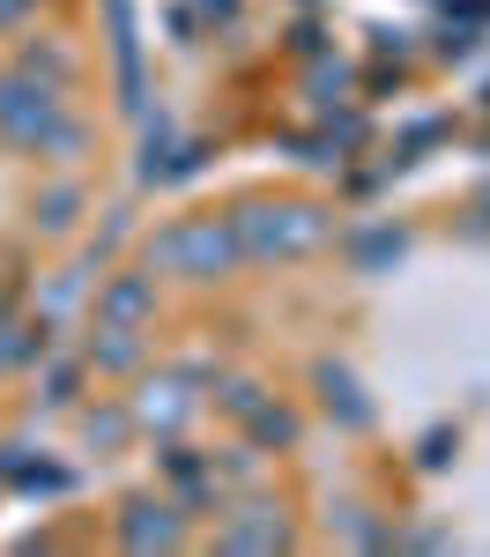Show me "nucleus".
Returning a JSON list of instances; mask_svg holds the SVG:
<instances>
[{"instance_id": "f257e3e1", "label": "nucleus", "mask_w": 490, "mask_h": 557, "mask_svg": "<svg viewBox=\"0 0 490 557\" xmlns=\"http://www.w3.org/2000/svg\"><path fill=\"white\" fill-rule=\"evenodd\" d=\"M238 231H230V215H178L164 223L149 246H141V268L149 275H178V283H216L238 268Z\"/></svg>"}, {"instance_id": "4468645a", "label": "nucleus", "mask_w": 490, "mask_h": 557, "mask_svg": "<svg viewBox=\"0 0 490 557\" xmlns=\"http://www.w3.org/2000/svg\"><path fill=\"white\" fill-rule=\"evenodd\" d=\"M216 401H223V409H230V417H253V409H261L267 394H261V386H253V380H230V386H223V394H216Z\"/></svg>"}, {"instance_id": "2eb2a0df", "label": "nucleus", "mask_w": 490, "mask_h": 557, "mask_svg": "<svg viewBox=\"0 0 490 557\" xmlns=\"http://www.w3.org/2000/svg\"><path fill=\"white\" fill-rule=\"evenodd\" d=\"M483 209H490V194H483Z\"/></svg>"}, {"instance_id": "20e7f679", "label": "nucleus", "mask_w": 490, "mask_h": 557, "mask_svg": "<svg viewBox=\"0 0 490 557\" xmlns=\"http://www.w3.org/2000/svg\"><path fill=\"white\" fill-rule=\"evenodd\" d=\"M120 543H127V550H178V543H186L178 498H127V506H120Z\"/></svg>"}, {"instance_id": "7ed1b4c3", "label": "nucleus", "mask_w": 490, "mask_h": 557, "mask_svg": "<svg viewBox=\"0 0 490 557\" xmlns=\"http://www.w3.org/2000/svg\"><path fill=\"white\" fill-rule=\"evenodd\" d=\"M52 120H60V89L23 75V67H0V141L8 149H45Z\"/></svg>"}, {"instance_id": "6e6552de", "label": "nucleus", "mask_w": 490, "mask_h": 557, "mask_svg": "<svg viewBox=\"0 0 490 557\" xmlns=\"http://www.w3.org/2000/svg\"><path fill=\"white\" fill-rule=\"evenodd\" d=\"M312 386H319V409H327L342 431H372V401H364L356 372H342V364H319V372H312Z\"/></svg>"}, {"instance_id": "f03ea898", "label": "nucleus", "mask_w": 490, "mask_h": 557, "mask_svg": "<svg viewBox=\"0 0 490 557\" xmlns=\"http://www.w3.org/2000/svg\"><path fill=\"white\" fill-rule=\"evenodd\" d=\"M230 231H238V253L246 260H298L327 238V215L312 201H246L230 215Z\"/></svg>"}, {"instance_id": "f8f14e48", "label": "nucleus", "mask_w": 490, "mask_h": 557, "mask_svg": "<svg viewBox=\"0 0 490 557\" xmlns=\"http://www.w3.org/2000/svg\"><path fill=\"white\" fill-rule=\"evenodd\" d=\"M246 424H253V438H267V446H298V417H290V409H275V401H261Z\"/></svg>"}, {"instance_id": "0eeeda50", "label": "nucleus", "mask_w": 490, "mask_h": 557, "mask_svg": "<svg viewBox=\"0 0 490 557\" xmlns=\"http://www.w3.org/2000/svg\"><path fill=\"white\" fill-rule=\"evenodd\" d=\"M193 401H201V394L178 380V372H164V380L141 386V401H134V431H164V438H172V431L193 417Z\"/></svg>"}, {"instance_id": "ddd939ff", "label": "nucleus", "mask_w": 490, "mask_h": 557, "mask_svg": "<svg viewBox=\"0 0 490 557\" xmlns=\"http://www.w3.org/2000/svg\"><path fill=\"white\" fill-rule=\"evenodd\" d=\"M75 380H83V364H75V357H60V364L45 372V401H52V409H60V401H75Z\"/></svg>"}, {"instance_id": "1a4fd4ad", "label": "nucleus", "mask_w": 490, "mask_h": 557, "mask_svg": "<svg viewBox=\"0 0 490 557\" xmlns=\"http://www.w3.org/2000/svg\"><path fill=\"white\" fill-rule=\"evenodd\" d=\"M83 364H89V372H134V364H141V327L97 320L89 343H83Z\"/></svg>"}, {"instance_id": "9d476101", "label": "nucleus", "mask_w": 490, "mask_h": 557, "mask_svg": "<svg viewBox=\"0 0 490 557\" xmlns=\"http://www.w3.org/2000/svg\"><path fill=\"white\" fill-rule=\"evenodd\" d=\"M83 438H89V446H104V454H112V446H127V438H134V409H120V401L83 409Z\"/></svg>"}, {"instance_id": "423d86ee", "label": "nucleus", "mask_w": 490, "mask_h": 557, "mask_svg": "<svg viewBox=\"0 0 490 557\" xmlns=\"http://www.w3.org/2000/svg\"><path fill=\"white\" fill-rule=\"evenodd\" d=\"M223 550H290V520H282V506H267V498H253V506H238V513L216 528Z\"/></svg>"}, {"instance_id": "39448f33", "label": "nucleus", "mask_w": 490, "mask_h": 557, "mask_svg": "<svg viewBox=\"0 0 490 557\" xmlns=\"http://www.w3.org/2000/svg\"><path fill=\"white\" fill-rule=\"evenodd\" d=\"M156 312V275L149 268H112L97 283V320H120V327H141Z\"/></svg>"}, {"instance_id": "9b49d317", "label": "nucleus", "mask_w": 490, "mask_h": 557, "mask_svg": "<svg viewBox=\"0 0 490 557\" xmlns=\"http://www.w3.org/2000/svg\"><path fill=\"white\" fill-rule=\"evenodd\" d=\"M75 209H83V186H75V178L45 186V194H38V231H52V238H60V231H75Z\"/></svg>"}]
</instances>
